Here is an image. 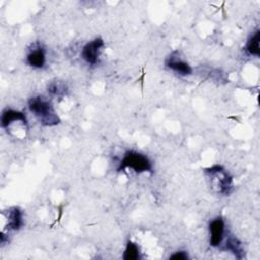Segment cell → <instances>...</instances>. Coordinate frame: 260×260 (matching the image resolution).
Returning <instances> with one entry per match:
<instances>
[{
	"mask_svg": "<svg viewBox=\"0 0 260 260\" xmlns=\"http://www.w3.org/2000/svg\"><path fill=\"white\" fill-rule=\"evenodd\" d=\"M8 231H18L23 225V213L19 207H10L6 212Z\"/></svg>",
	"mask_w": 260,
	"mask_h": 260,
	"instance_id": "30bf717a",
	"label": "cell"
},
{
	"mask_svg": "<svg viewBox=\"0 0 260 260\" xmlns=\"http://www.w3.org/2000/svg\"><path fill=\"white\" fill-rule=\"evenodd\" d=\"M170 259H175V260H186L188 259V254L185 251H178L174 253L173 255L170 256Z\"/></svg>",
	"mask_w": 260,
	"mask_h": 260,
	"instance_id": "5bb4252c",
	"label": "cell"
},
{
	"mask_svg": "<svg viewBox=\"0 0 260 260\" xmlns=\"http://www.w3.org/2000/svg\"><path fill=\"white\" fill-rule=\"evenodd\" d=\"M105 46L103 39L96 38L92 41L87 42L81 49L80 56L82 60L88 65H96L100 61L101 52Z\"/></svg>",
	"mask_w": 260,
	"mask_h": 260,
	"instance_id": "277c9868",
	"label": "cell"
},
{
	"mask_svg": "<svg viewBox=\"0 0 260 260\" xmlns=\"http://www.w3.org/2000/svg\"><path fill=\"white\" fill-rule=\"evenodd\" d=\"M126 169L132 170L136 174L152 173V162L145 154L135 150H128L120 160L117 171L122 172Z\"/></svg>",
	"mask_w": 260,
	"mask_h": 260,
	"instance_id": "3957f363",
	"label": "cell"
},
{
	"mask_svg": "<svg viewBox=\"0 0 260 260\" xmlns=\"http://www.w3.org/2000/svg\"><path fill=\"white\" fill-rule=\"evenodd\" d=\"M209 244L211 247L219 248L225 237L226 230L224 220L221 217H216L209 222Z\"/></svg>",
	"mask_w": 260,
	"mask_h": 260,
	"instance_id": "5b68a950",
	"label": "cell"
},
{
	"mask_svg": "<svg viewBox=\"0 0 260 260\" xmlns=\"http://www.w3.org/2000/svg\"><path fill=\"white\" fill-rule=\"evenodd\" d=\"M47 90L51 95L64 96L67 92V86L63 81L55 79V80H51L48 83Z\"/></svg>",
	"mask_w": 260,
	"mask_h": 260,
	"instance_id": "7c38bea8",
	"label": "cell"
},
{
	"mask_svg": "<svg viewBox=\"0 0 260 260\" xmlns=\"http://www.w3.org/2000/svg\"><path fill=\"white\" fill-rule=\"evenodd\" d=\"M259 42H260V30L257 29L248 39L245 46V51L251 56L259 57L260 56Z\"/></svg>",
	"mask_w": 260,
	"mask_h": 260,
	"instance_id": "8fae6325",
	"label": "cell"
},
{
	"mask_svg": "<svg viewBox=\"0 0 260 260\" xmlns=\"http://www.w3.org/2000/svg\"><path fill=\"white\" fill-rule=\"evenodd\" d=\"M165 65L170 70L182 76L191 75L193 72L191 65L185 60H183L178 54V52H173L172 54H170L165 61Z\"/></svg>",
	"mask_w": 260,
	"mask_h": 260,
	"instance_id": "8992f818",
	"label": "cell"
},
{
	"mask_svg": "<svg viewBox=\"0 0 260 260\" xmlns=\"http://www.w3.org/2000/svg\"><path fill=\"white\" fill-rule=\"evenodd\" d=\"M139 248L132 241H128L124 250L123 259L125 260H137L139 259Z\"/></svg>",
	"mask_w": 260,
	"mask_h": 260,
	"instance_id": "4fadbf2b",
	"label": "cell"
},
{
	"mask_svg": "<svg viewBox=\"0 0 260 260\" xmlns=\"http://www.w3.org/2000/svg\"><path fill=\"white\" fill-rule=\"evenodd\" d=\"M27 105L29 111L43 126L54 127L60 124V117L48 98L44 95H34L28 100Z\"/></svg>",
	"mask_w": 260,
	"mask_h": 260,
	"instance_id": "6da1fadb",
	"label": "cell"
},
{
	"mask_svg": "<svg viewBox=\"0 0 260 260\" xmlns=\"http://www.w3.org/2000/svg\"><path fill=\"white\" fill-rule=\"evenodd\" d=\"M222 243H224V244H221V245H223V248H222L223 250L232 252L238 259L244 258L245 251L243 249L241 241L236 236L226 232Z\"/></svg>",
	"mask_w": 260,
	"mask_h": 260,
	"instance_id": "9c48e42d",
	"label": "cell"
},
{
	"mask_svg": "<svg viewBox=\"0 0 260 260\" xmlns=\"http://www.w3.org/2000/svg\"><path fill=\"white\" fill-rule=\"evenodd\" d=\"M204 173L210 180L213 188H215L218 193L228 196L233 192V177L222 166L213 165L206 168L204 170Z\"/></svg>",
	"mask_w": 260,
	"mask_h": 260,
	"instance_id": "7a4b0ae2",
	"label": "cell"
},
{
	"mask_svg": "<svg viewBox=\"0 0 260 260\" xmlns=\"http://www.w3.org/2000/svg\"><path fill=\"white\" fill-rule=\"evenodd\" d=\"M14 122H20L25 126H27V119L24 113L17 110H13V109H8V108L3 110L1 114V120H0L1 127L3 129H8L9 126H11Z\"/></svg>",
	"mask_w": 260,
	"mask_h": 260,
	"instance_id": "ba28073f",
	"label": "cell"
},
{
	"mask_svg": "<svg viewBox=\"0 0 260 260\" xmlns=\"http://www.w3.org/2000/svg\"><path fill=\"white\" fill-rule=\"evenodd\" d=\"M26 63L37 69H41L46 64V50L40 43H35L26 55Z\"/></svg>",
	"mask_w": 260,
	"mask_h": 260,
	"instance_id": "52a82bcc",
	"label": "cell"
}]
</instances>
